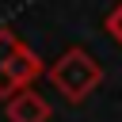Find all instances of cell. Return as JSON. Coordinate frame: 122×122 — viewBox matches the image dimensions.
Segmentation results:
<instances>
[{"label":"cell","mask_w":122,"mask_h":122,"mask_svg":"<svg viewBox=\"0 0 122 122\" xmlns=\"http://www.w3.org/2000/svg\"><path fill=\"white\" fill-rule=\"evenodd\" d=\"M50 114H53V107L34 88H23L11 99H4V118L8 122H50Z\"/></svg>","instance_id":"cell-3"},{"label":"cell","mask_w":122,"mask_h":122,"mask_svg":"<svg viewBox=\"0 0 122 122\" xmlns=\"http://www.w3.org/2000/svg\"><path fill=\"white\" fill-rule=\"evenodd\" d=\"M42 57L11 27H0V99H11L15 92L30 88L42 76Z\"/></svg>","instance_id":"cell-2"},{"label":"cell","mask_w":122,"mask_h":122,"mask_svg":"<svg viewBox=\"0 0 122 122\" xmlns=\"http://www.w3.org/2000/svg\"><path fill=\"white\" fill-rule=\"evenodd\" d=\"M46 76H50V84H53L69 103H84V99L99 88V80H103V65H99L88 50L72 46V50H65V53L46 69Z\"/></svg>","instance_id":"cell-1"},{"label":"cell","mask_w":122,"mask_h":122,"mask_svg":"<svg viewBox=\"0 0 122 122\" xmlns=\"http://www.w3.org/2000/svg\"><path fill=\"white\" fill-rule=\"evenodd\" d=\"M107 34H111V38L122 46V0H118V4L107 11Z\"/></svg>","instance_id":"cell-4"}]
</instances>
